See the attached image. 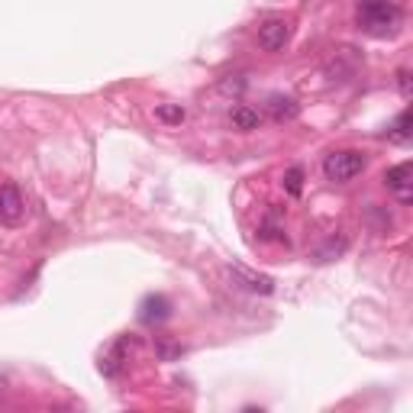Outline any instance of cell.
<instances>
[{"label": "cell", "mask_w": 413, "mask_h": 413, "mask_svg": "<svg viewBox=\"0 0 413 413\" xmlns=\"http://www.w3.org/2000/svg\"><path fill=\"white\" fill-rule=\"evenodd\" d=\"M355 23L368 36H394L404 23V10L394 0H358L355 3Z\"/></svg>", "instance_id": "cell-1"}, {"label": "cell", "mask_w": 413, "mask_h": 413, "mask_svg": "<svg viewBox=\"0 0 413 413\" xmlns=\"http://www.w3.org/2000/svg\"><path fill=\"white\" fill-rule=\"evenodd\" d=\"M365 165H368L365 152H358V149H339V152H329L323 159V175L329 181H336V184H346L355 175H362Z\"/></svg>", "instance_id": "cell-2"}, {"label": "cell", "mask_w": 413, "mask_h": 413, "mask_svg": "<svg viewBox=\"0 0 413 413\" xmlns=\"http://www.w3.org/2000/svg\"><path fill=\"white\" fill-rule=\"evenodd\" d=\"M410 177H413L410 161H400V165H394V168L384 171V184H388V191L404 203V207H410V201H413V181Z\"/></svg>", "instance_id": "cell-3"}, {"label": "cell", "mask_w": 413, "mask_h": 413, "mask_svg": "<svg viewBox=\"0 0 413 413\" xmlns=\"http://www.w3.org/2000/svg\"><path fill=\"white\" fill-rule=\"evenodd\" d=\"M26 217V201L20 194L17 184H3L0 187V223L3 226H20Z\"/></svg>", "instance_id": "cell-4"}, {"label": "cell", "mask_w": 413, "mask_h": 413, "mask_svg": "<svg viewBox=\"0 0 413 413\" xmlns=\"http://www.w3.org/2000/svg\"><path fill=\"white\" fill-rule=\"evenodd\" d=\"M287 39H291V26H287L284 20L271 17L259 26V45L265 52H281L287 45Z\"/></svg>", "instance_id": "cell-5"}, {"label": "cell", "mask_w": 413, "mask_h": 413, "mask_svg": "<svg viewBox=\"0 0 413 413\" xmlns=\"http://www.w3.org/2000/svg\"><path fill=\"white\" fill-rule=\"evenodd\" d=\"M226 275L233 278V284L245 287V291H252V294H271L275 291V281L268 275H255V271L242 268V265H229Z\"/></svg>", "instance_id": "cell-6"}, {"label": "cell", "mask_w": 413, "mask_h": 413, "mask_svg": "<svg viewBox=\"0 0 413 413\" xmlns=\"http://www.w3.org/2000/svg\"><path fill=\"white\" fill-rule=\"evenodd\" d=\"M171 317V300L165 294H145L143 304H139V320L145 326H159Z\"/></svg>", "instance_id": "cell-7"}, {"label": "cell", "mask_w": 413, "mask_h": 413, "mask_svg": "<svg viewBox=\"0 0 413 413\" xmlns=\"http://www.w3.org/2000/svg\"><path fill=\"white\" fill-rule=\"evenodd\" d=\"M268 113L275 123H291V119H297V113H300V103H297L294 97H284V94H271Z\"/></svg>", "instance_id": "cell-8"}, {"label": "cell", "mask_w": 413, "mask_h": 413, "mask_svg": "<svg viewBox=\"0 0 413 413\" xmlns=\"http://www.w3.org/2000/svg\"><path fill=\"white\" fill-rule=\"evenodd\" d=\"M229 123H233V129H239V133H252V129H259L261 113L252 107H245V103H239V107H233V113H229Z\"/></svg>", "instance_id": "cell-9"}, {"label": "cell", "mask_w": 413, "mask_h": 413, "mask_svg": "<svg viewBox=\"0 0 413 413\" xmlns=\"http://www.w3.org/2000/svg\"><path fill=\"white\" fill-rule=\"evenodd\" d=\"M410 123H413V117H410V110H404L400 117L394 119L388 126V139L391 143H397V145H407L410 143Z\"/></svg>", "instance_id": "cell-10"}, {"label": "cell", "mask_w": 413, "mask_h": 413, "mask_svg": "<svg viewBox=\"0 0 413 413\" xmlns=\"http://www.w3.org/2000/svg\"><path fill=\"white\" fill-rule=\"evenodd\" d=\"M155 117H159L161 123H168V126H181L187 113L181 103H159V107H155Z\"/></svg>", "instance_id": "cell-11"}, {"label": "cell", "mask_w": 413, "mask_h": 413, "mask_svg": "<svg viewBox=\"0 0 413 413\" xmlns=\"http://www.w3.org/2000/svg\"><path fill=\"white\" fill-rule=\"evenodd\" d=\"M284 191L291 197H300V191H304V168H287L284 171Z\"/></svg>", "instance_id": "cell-12"}, {"label": "cell", "mask_w": 413, "mask_h": 413, "mask_svg": "<svg viewBox=\"0 0 413 413\" xmlns=\"http://www.w3.org/2000/svg\"><path fill=\"white\" fill-rule=\"evenodd\" d=\"M346 245H349V239H346V236L339 239V242H336V239H329V242L323 245V249H317V261H333L336 255L346 252Z\"/></svg>", "instance_id": "cell-13"}, {"label": "cell", "mask_w": 413, "mask_h": 413, "mask_svg": "<svg viewBox=\"0 0 413 413\" xmlns=\"http://www.w3.org/2000/svg\"><path fill=\"white\" fill-rule=\"evenodd\" d=\"M259 236H261V239H284V236H281V226H278V217H275V213H271V217L261 223Z\"/></svg>", "instance_id": "cell-14"}, {"label": "cell", "mask_w": 413, "mask_h": 413, "mask_svg": "<svg viewBox=\"0 0 413 413\" xmlns=\"http://www.w3.org/2000/svg\"><path fill=\"white\" fill-rule=\"evenodd\" d=\"M397 87H400V94H404V97H410V94H413V87H410V71H407V68H400V71H397Z\"/></svg>", "instance_id": "cell-15"}, {"label": "cell", "mask_w": 413, "mask_h": 413, "mask_svg": "<svg viewBox=\"0 0 413 413\" xmlns=\"http://www.w3.org/2000/svg\"><path fill=\"white\" fill-rule=\"evenodd\" d=\"M245 85H249V81H245L242 75H239V81H223V94H242Z\"/></svg>", "instance_id": "cell-16"}, {"label": "cell", "mask_w": 413, "mask_h": 413, "mask_svg": "<svg viewBox=\"0 0 413 413\" xmlns=\"http://www.w3.org/2000/svg\"><path fill=\"white\" fill-rule=\"evenodd\" d=\"M181 352H184L181 346H159V355H161V358H171V355H181Z\"/></svg>", "instance_id": "cell-17"}, {"label": "cell", "mask_w": 413, "mask_h": 413, "mask_svg": "<svg viewBox=\"0 0 413 413\" xmlns=\"http://www.w3.org/2000/svg\"><path fill=\"white\" fill-rule=\"evenodd\" d=\"M0 388H3V381H0Z\"/></svg>", "instance_id": "cell-18"}]
</instances>
